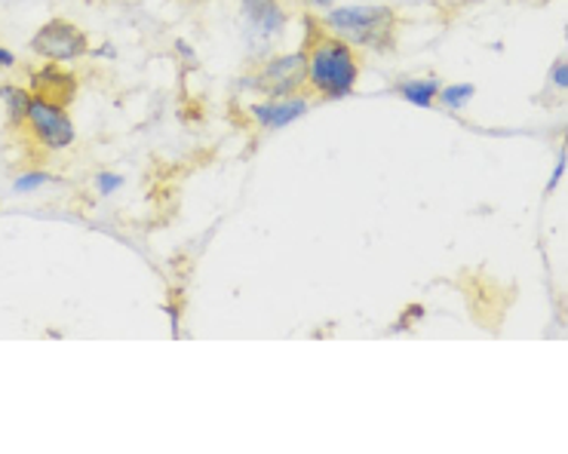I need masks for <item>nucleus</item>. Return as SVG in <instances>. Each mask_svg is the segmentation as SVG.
Listing matches in <instances>:
<instances>
[{"instance_id":"obj_9","label":"nucleus","mask_w":568,"mask_h":454,"mask_svg":"<svg viewBox=\"0 0 568 454\" xmlns=\"http://www.w3.org/2000/svg\"><path fill=\"white\" fill-rule=\"evenodd\" d=\"M31 89L19 86V83H0V102L7 110V124L10 129H25V117L31 108Z\"/></svg>"},{"instance_id":"obj_16","label":"nucleus","mask_w":568,"mask_h":454,"mask_svg":"<svg viewBox=\"0 0 568 454\" xmlns=\"http://www.w3.org/2000/svg\"><path fill=\"white\" fill-rule=\"evenodd\" d=\"M302 3H305L311 13H326V10H333L335 0H302Z\"/></svg>"},{"instance_id":"obj_2","label":"nucleus","mask_w":568,"mask_h":454,"mask_svg":"<svg viewBox=\"0 0 568 454\" xmlns=\"http://www.w3.org/2000/svg\"><path fill=\"white\" fill-rule=\"evenodd\" d=\"M319 25L329 34L347 41L354 50H369V53H390L397 46V25L400 15L390 7L378 3H354V7H333L326 10Z\"/></svg>"},{"instance_id":"obj_3","label":"nucleus","mask_w":568,"mask_h":454,"mask_svg":"<svg viewBox=\"0 0 568 454\" xmlns=\"http://www.w3.org/2000/svg\"><path fill=\"white\" fill-rule=\"evenodd\" d=\"M31 53L41 55L43 62H59V65H71V62H77V59H84V55L93 53V46H90V34H86L84 28L77 25V22H71V19H50V22H43L38 31H34V38H31Z\"/></svg>"},{"instance_id":"obj_14","label":"nucleus","mask_w":568,"mask_h":454,"mask_svg":"<svg viewBox=\"0 0 568 454\" xmlns=\"http://www.w3.org/2000/svg\"><path fill=\"white\" fill-rule=\"evenodd\" d=\"M550 86L559 89V93H566L568 89V62L566 55H559L554 62V68H550Z\"/></svg>"},{"instance_id":"obj_1","label":"nucleus","mask_w":568,"mask_h":454,"mask_svg":"<svg viewBox=\"0 0 568 454\" xmlns=\"http://www.w3.org/2000/svg\"><path fill=\"white\" fill-rule=\"evenodd\" d=\"M362 59L341 38L317 25V34L305 46V86L319 98H345L357 89Z\"/></svg>"},{"instance_id":"obj_10","label":"nucleus","mask_w":568,"mask_h":454,"mask_svg":"<svg viewBox=\"0 0 568 454\" xmlns=\"http://www.w3.org/2000/svg\"><path fill=\"white\" fill-rule=\"evenodd\" d=\"M400 98L416 105V108H436V93H440V83L430 81V77H421V81H406L400 83Z\"/></svg>"},{"instance_id":"obj_11","label":"nucleus","mask_w":568,"mask_h":454,"mask_svg":"<svg viewBox=\"0 0 568 454\" xmlns=\"http://www.w3.org/2000/svg\"><path fill=\"white\" fill-rule=\"evenodd\" d=\"M473 93H476V86L473 83H449V86H440V93H436V105L445 110H464L471 105Z\"/></svg>"},{"instance_id":"obj_12","label":"nucleus","mask_w":568,"mask_h":454,"mask_svg":"<svg viewBox=\"0 0 568 454\" xmlns=\"http://www.w3.org/2000/svg\"><path fill=\"white\" fill-rule=\"evenodd\" d=\"M56 176L53 172H43V169H29V172H22V176H15L13 181V191L15 193H34L46 188V184H53Z\"/></svg>"},{"instance_id":"obj_7","label":"nucleus","mask_w":568,"mask_h":454,"mask_svg":"<svg viewBox=\"0 0 568 454\" xmlns=\"http://www.w3.org/2000/svg\"><path fill=\"white\" fill-rule=\"evenodd\" d=\"M311 108L302 93H292V96H264L262 102H255L250 108L252 124L262 126L267 133H277V129H286L295 120H302Z\"/></svg>"},{"instance_id":"obj_19","label":"nucleus","mask_w":568,"mask_h":454,"mask_svg":"<svg viewBox=\"0 0 568 454\" xmlns=\"http://www.w3.org/2000/svg\"><path fill=\"white\" fill-rule=\"evenodd\" d=\"M194 3H200V0H194Z\"/></svg>"},{"instance_id":"obj_15","label":"nucleus","mask_w":568,"mask_h":454,"mask_svg":"<svg viewBox=\"0 0 568 454\" xmlns=\"http://www.w3.org/2000/svg\"><path fill=\"white\" fill-rule=\"evenodd\" d=\"M566 166H568V154H566V148H562V151H559V157H556L554 176H550V181H547V191H550V193L559 188V181H562V176H566Z\"/></svg>"},{"instance_id":"obj_4","label":"nucleus","mask_w":568,"mask_h":454,"mask_svg":"<svg viewBox=\"0 0 568 454\" xmlns=\"http://www.w3.org/2000/svg\"><path fill=\"white\" fill-rule=\"evenodd\" d=\"M25 133L31 136L34 145H41L43 151L56 154L71 148L77 141V129L71 120L69 108H62L56 102L46 98H31L29 117H25Z\"/></svg>"},{"instance_id":"obj_5","label":"nucleus","mask_w":568,"mask_h":454,"mask_svg":"<svg viewBox=\"0 0 568 454\" xmlns=\"http://www.w3.org/2000/svg\"><path fill=\"white\" fill-rule=\"evenodd\" d=\"M250 86H255L264 96H292V93H302L305 89V50L267 55L250 77Z\"/></svg>"},{"instance_id":"obj_17","label":"nucleus","mask_w":568,"mask_h":454,"mask_svg":"<svg viewBox=\"0 0 568 454\" xmlns=\"http://www.w3.org/2000/svg\"><path fill=\"white\" fill-rule=\"evenodd\" d=\"M0 68H3V71L15 68V55L10 53L7 46H0Z\"/></svg>"},{"instance_id":"obj_13","label":"nucleus","mask_w":568,"mask_h":454,"mask_svg":"<svg viewBox=\"0 0 568 454\" xmlns=\"http://www.w3.org/2000/svg\"><path fill=\"white\" fill-rule=\"evenodd\" d=\"M124 188V176H117V172H98L96 176V191L102 197H112L114 191H120Z\"/></svg>"},{"instance_id":"obj_8","label":"nucleus","mask_w":568,"mask_h":454,"mask_svg":"<svg viewBox=\"0 0 568 454\" xmlns=\"http://www.w3.org/2000/svg\"><path fill=\"white\" fill-rule=\"evenodd\" d=\"M250 22V34L255 43H274L283 38V31L290 25V13L283 10L280 0H267L262 7H255L246 13Z\"/></svg>"},{"instance_id":"obj_18","label":"nucleus","mask_w":568,"mask_h":454,"mask_svg":"<svg viewBox=\"0 0 568 454\" xmlns=\"http://www.w3.org/2000/svg\"><path fill=\"white\" fill-rule=\"evenodd\" d=\"M262 3H267V0H243V13H250V10L262 7Z\"/></svg>"},{"instance_id":"obj_6","label":"nucleus","mask_w":568,"mask_h":454,"mask_svg":"<svg viewBox=\"0 0 568 454\" xmlns=\"http://www.w3.org/2000/svg\"><path fill=\"white\" fill-rule=\"evenodd\" d=\"M29 89L31 96L46 98V102H56L62 108H69L71 102L77 98V89H81V81L77 74L59 62H43L41 68H34L29 74Z\"/></svg>"}]
</instances>
